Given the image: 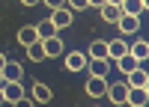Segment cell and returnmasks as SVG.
I'll return each instance as SVG.
<instances>
[{"mask_svg": "<svg viewBox=\"0 0 149 107\" xmlns=\"http://www.w3.org/2000/svg\"><path fill=\"white\" fill-rule=\"evenodd\" d=\"M0 83H3V80H0Z\"/></svg>", "mask_w": 149, "mask_h": 107, "instance_id": "f1b7e54d", "label": "cell"}, {"mask_svg": "<svg viewBox=\"0 0 149 107\" xmlns=\"http://www.w3.org/2000/svg\"><path fill=\"white\" fill-rule=\"evenodd\" d=\"M86 95L90 98H102L104 95V89H107V77H95V75H90V80H86Z\"/></svg>", "mask_w": 149, "mask_h": 107, "instance_id": "8992f818", "label": "cell"}, {"mask_svg": "<svg viewBox=\"0 0 149 107\" xmlns=\"http://www.w3.org/2000/svg\"><path fill=\"white\" fill-rule=\"evenodd\" d=\"M30 98H33V104H48V101H51V86H45L42 80H36Z\"/></svg>", "mask_w": 149, "mask_h": 107, "instance_id": "7c38bea8", "label": "cell"}, {"mask_svg": "<svg viewBox=\"0 0 149 107\" xmlns=\"http://www.w3.org/2000/svg\"><path fill=\"white\" fill-rule=\"evenodd\" d=\"M24 6H36V3H42V0H21Z\"/></svg>", "mask_w": 149, "mask_h": 107, "instance_id": "d4e9b609", "label": "cell"}, {"mask_svg": "<svg viewBox=\"0 0 149 107\" xmlns=\"http://www.w3.org/2000/svg\"><path fill=\"white\" fill-rule=\"evenodd\" d=\"M69 3V9L72 12H78V9H86V0H66Z\"/></svg>", "mask_w": 149, "mask_h": 107, "instance_id": "7402d4cb", "label": "cell"}, {"mask_svg": "<svg viewBox=\"0 0 149 107\" xmlns=\"http://www.w3.org/2000/svg\"><path fill=\"white\" fill-rule=\"evenodd\" d=\"M110 59L104 57V59H93V57H86V68H90V75H95V77H107V71H110Z\"/></svg>", "mask_w": 149, "mask_h": 107, "instance_id": "52a82bcc", "label": "cell"}, {"mask_svg": "<svg viewBox=\"0 0 149 107\" xmlns=\"http://www.w3.org/2000/svg\"><path fill=\"white\" fill-rule=\"evenodd\" d=\"M104 95L110 98V104H125V95H128V83L119 80V83H107Z\"/></svg>", "mask_w": 149, "mask_h": 107, "instance_id": "7a4b0ae2", "label": "cell"}, {"mask_svg": "<svg viewBox=\"0 0 149 107\" xmlns=\"http://www.w3.org/2000/svg\"><path fill=\"white\" fill-rule=\"evenodd\" d=\"M36 39H39V33H36V24H27V27H21V30H18V45L27 48V45L36 42Z\"/></svg>", "mask_w": 149, "mask_h": 107, "instance_id": "ac0fdd59", "label": "cell"}, {"mask_svg": "<svg viewBox=\"0 0 149 107\" xmlns=\"http://www.w3.org/2000/svg\"><path fill=\"white\" fill-rule=\"evenodd\" d=\"M116 27H119V33H122V36L137 33V30H140V15H125V12H122L119 21H116Z\"/></svg>", "mask_w": 149, "mask_h": 107, "instance_id": "3957f363", "label": "cell"}, {"mask_svg": "<svg viewBox=\"0 0 149 107\" xmlns=\"http://www.w3.org/2000/svg\"><path fill=\"white\" fill-rule=\"evenodd\" d=\"M128 54L137 59V63H143V59L149 57V45L143 42V39H137V42H128Z\"/></svg>", "mask_w": 149, "mask_h": 107, "instance_id": "5bb4252c", "label": "cell"}, {"mask_svg": "<svg viewBox=\"0 0 149 107\" xmlns=\"http://www.w3.org/2000/svg\"><path fill=\"white\" fill-rule=\"evenodd\" d=\"M125 83H128V86H146L149 89V75L137 66V68H131L128 75H125Z\"/></svg>", "mask_w": 149, "mask_h": 107, "instance_id": "8fae6325", "label": "cell"}, {"mask_svg": "<svg viewBox=\"0 0 149 107\" xmlns=\"http://www.w3.org/2000/svg\"><path fill=\"white\" fill-rule=\"evenodd\" d=\"M3 63H6V54H0V68H3Z\"/></svg>", "mask_w": 149, "mask_h": 107, "instance_id": "4316f807", "label": "cell"}, {"mask_svg": "<svg viewBox=\"0 0 149 107\" xmlns=\"http://www.w3.org/2000/svg\"><path fill=\"white\" fill-rule=\"evenodd\" d=\"M66 68H69V71H84V68H86V54H84V51L66 54Z\"/></svg>", "mask_w": 149, "mask_h": 107, "instance_id": "9c48e42d", "label": "cell"}, {"mask_svg": "<svg viewBox=\"0 0 149 107\" xmlns=\"http://www.w3.org/2000/svg\"><path fill=\"white\" fill-rule=\"evenodd\" d=\"M42 48H45V57H60L63 54V39L60 36H48V39H42Z\"/></svg>", "mask_w": 149, "mask_h": 107, "instance_id": "4fadbf2b", "label": "cell"}, {"mask_svg": "<svg viewBox=\"0 0 149 107\" xmlns=\"http://www.w3.org/2000/svg\"><path fill=\"white\" fill-rule=\"evenodd\" d=\"M24 77V66L21 63H12V59H6L3 63V68H0V80H21Z\"/></svg>", "mask_w": 149, "mask_h": 107, "instance_id": "5b68a950", "label": "cell"}, {"mask_svg": "<svg viewBox=\"0 0 149 107\" xmlns=\"http://www.w3.org/2000/svg\"><path fill=\"white\" fill-rule=\"evenodd\" d=\"M104 0H86V6H102Z\"/></svg>", "mask_w": 149, "mask_h": 107, "instance_id": "cb8c5ba5", "label": "cell"}, {"mask_svg": "<svg viewBox=\"0 0 149 107\" xmlns=\"http://www.w3.org/2000/svg\"><path fill=\"white\" fill-rule=\"evenodd\" d=\"M113 66H116V68L122 71V75H128V71H131V68H137L140 63H137V59H134L131 54H122L119 59H113Z\"/></svg>", "mask_w": 149, "mask_h": 107, "instance_id": "ffe728a7", "label": "cell"}, {"mask_svg": "<svg viewBox=\"0 0 149 107\" xmlns=\"http://www.w3.org/2000/svg\"><path fill=\"white\" fill-rule=\"evenodd\" d=\"M86 57H93V59H104V57H107V39H95V42H90V51H86Z\"/></svg>", "mask_w": 149, "mask_h": 107, "instance_id": "2e32d148", "label": "cell"}, {"mask_svg": "<svg viewBox=\"0 0 149 107\" xmlns=\"http://www.w3.org/2000/svg\"><path fill=\"white\" fill-rule=\"evenodd\" d=\"M122 54H128V42L125 39H110L107 42V59L113 63V59H119Z\"/></svg>", "mask_w": 149, "mask_h": 107, "instance_id": "30bf717a", "label": "cell"}, {"mask_svg": "<svg viewBox=\"0 0 149 107\" xmlns=\"http://www.w3.org/2000/svg\"><path fill=\"white\" fill-rule=\"evenodd\" d=\"M72 21H74V12H72V9H66V6H60V9H51V24H54L57 30L69 27Z\"/></svg>", "mask_w": 149, "mask_h": 107, "instance_id": "277c9868", "label": "cell"}, {"mask_svg": "<svg viewBox=\"0 0 149 107\" xmlns=\"http://www.w3.org/2000/svg\"><path fill=\"white\" fill-rule=\"evenodd\" d=\"M0 104H6V101H3V86H0Z\"/></svg>", "mask_w": 149, "mask_h": 107, "instance_id": "83f0119b", "label": "cell"}, {"mask_svg": "<svg viewBox=\"0 0 149 107\" xmlns=\"http://www.w3.org/2000/svg\"><path fill=\"white\" fill-rule=\"evenodd\" d=\"M119 9L125 12V15H143V12H146V3H143V0H122Z\"/></svg>", "mask_w": 149, "mask_h": 107, "instance_id": "e0dca14e", "label": "cell"}, {"mask_svg": "<svg viewBox=\"0 0 149 107\" xmlns=\"http://www.w3.org/2000/svg\"><path fill=\"white\" fill-rule=\"evenodd\" d=\"M27 59H30V63H42V59H48L45 57V48H42V39H36V42L27 45Z\"/></svg>", "mask_w": 149, "mask_h": 107, "instance_id": "9a60e30c", "label": "cell"}, {"mask_svg": "<svg viewBox=\"0 0 149 107\" xmlns=\"http://www.w3.org/2000/svg\"><path fill=\"white\" fill-rule=\"evenodd\" d=\"M98 9H102V18H104L107 24H116V21H119V15H122V9H119V6H113V3H102Z\"/></svg>", "mask_w": 149, "mask_h": 107, "instance_id": "d6986e66", "label": "cell"}, {"mask_svg": "<svg viewBox=\"0 0 149 107\" xmlns=\"http://www.w3.org/2000/svg\"><path fill=\"white\" fill-rule=\"evenodd\" d=\"M146 101H149V92H146V86H128L125 104H131V107H143Z\"/></svg>", "mask_w": 149, "mask_h": 107, "instance_id": "ba28073f", "label": "cell"}, {"mask_svg": "<svg viewBox=\"0 0 149 107\" xmlns=\"http://www.w3.org/2000/svg\"><path fill=\"white\" fill-rule=\"evenodd\" d=\"M42 3H45L48 9H60V6H66V0H42Z\"/></svg>", "mask_w": 149, "mask_h": 107, "instance_id": "603a6c76", "label": "cell"}, {"mask_svg": "<svg viewBox=\"0 0 149 107\" xmlns=\"http://www.w3.org/2000/svg\"><path fill=\"white\" fill-rule=\"evenodd\" d=\"M3 86V101L6 104H21L24 101V86H21V80H6V83H0Z\"/></svg>", "mask_w": 149, "mask_h": 107, "instance_id": "6da1fadb", "label": "cell"}, {"mask_svg": "<svg viewBox=\"0 0 149 107\" xmlns=\"http://www.w3.org/2000/svg\"><path fill=\"white\" fill-rule=\"evenodd\" d=\"M104 3H113V6H119V3H122V0H104Z\"/></svg>", "mask_w": 149, "mask_h": 107, "instance_id": "484cf974", "label": "cell"}, {"mask_svg": "<svg viewBox=\"0 0 149 107\" xmlns=\"http://www.w3.org/2000/svg\"><path fill=\"white\" fill-rule=\"evenodd\" d=\"M36 33H39V39H48V36H57V27L51 24V18H48L42 24H36Z\"/></svg>", "mask_w": 149, "mask_h": 107, "instance_id": "44dd1931", "label": "cell"}]
</instances>
